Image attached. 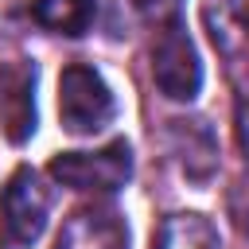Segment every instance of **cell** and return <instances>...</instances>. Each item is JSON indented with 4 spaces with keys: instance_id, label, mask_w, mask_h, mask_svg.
Segmentation results:
<instances>
[{
    "instance_id": "cell-1",
    "label": "cell",
    "mask_w": 249,
    "mask_h": 249,
    "mask_svg": "<svg viewBox=\"0 0 249 249\" xmlns=\"http://www.w3.org/2000/svg\"><path fill=\"white\" fill-rule=\"evenodd\" d=\"M117 101L93 66H66L58 78V117L66 132H97L113 121Z\"/></svg>"
},
{
    "instance_id": "cell-2",
    "label": "cell",
    "mask_w": 249,
    "mask_h": 249,
    "mask_svg": "<svg viewBox=\"0 0 249 249\" xmlns=\"http://www.w3.org/2000/svg\"><path fill=\"white\" fill-rule=\"evenodd\" d=\"M132 171V156L124 140H113L109 148L97 152H66L51 160V175L74 191H117L124 187Z\"/></svg>"
},
{
    "instance_id": "cell-3",
    "label": "cell",
    "mask_w": 249,
    "mask_h": 249,
    "mask_svg": "<svg viewBox=\"0 0 249 249\" xmlns=\"http://www.w3.org/2000/svg\"><path fill=\"white\" fill-rule=\"evenodd\" d=\"M47 214H51V191L39 183V175L31 167H19L4 195H0V226H4V237L12 245H31L43 226H47Z\"/></svg>"
},
{
    "instance_id": "cell-4",
    "label": "cell",
    "mask_w": 249,
    "mask_h": 249,
    "mask_svg": "<svg viewBox=\"0 0 249 249\" xmlns=\"http://www.w3.org/2000/svg\"><path fill=\"white\" fill-rule=\"evenodd\" d=\"M152 78L156 86L175 97V101H191L202 86V66H198V54H195V43L183 27H167L160 31L156 39V51H152Z\"/></svg>"
},
{
    "instance_id": "cell-5",
    "label": "cell",
    "mask_w": 249,
    "mask_h": 249,
    "mask_svg": "<svg viewBox=\"0 0 249 249\" xmlns=\"http://www.w3.org/2000/svg\"><path fill=\"white\" fill-rule=\"evenodd\" d=\"M54 249H128V230L113 210H74L62 222Z\"/></svg>"
},
{
    "instance_id": "cell-6",
    "label": "cell",
    "mask_w": 249,
    "mask_h": 249,
    "mask_svg": "<svg viewBox=\"0 0 249 249\" xmlns=\"http://www.w3.org/2000/svg\"><path fill=\"white\" fill-rule=\"evenodd\" d=\"M35 70L27 66H0V117L12 144L27 140L35 128Z\"/></svg>"
},
{
    "instance_id": "cell-7",
    "label": "cell",
    "mask_w": 249,
    "mask_h": 249,
    "mask_svg": "<svg viewBox=\"0 0 249 249\" xmlns=\"http://www.w3.org/2000/svg\"><path fill=\"white\" fill-rule=\"evenodd\" d=\"M31 19L58 35H82L93 23V0H31Z\"/></svg>"
},
{
    "instance_id": "cell-8",
    "label": "cell",
    "mask_w": 249,
    "mask_h": 249,
    "mask_svg": "<svg viewBox=\"0 0 249 249\" xmlns=\"http://www.w3.org/2000/svg\"><path fill=\"white\" fill-rule=\"evenodd\" d=\"M152 249H218V233L198 214H175L160 226Z\"/></svg>"
},
{
    "instance_id": "cell-9",
    "label": "cell",
    "mask_w": 249,
    "mask_h": 249,
    "mask_svg": "<svg viewBox=\"0 0 249 249\" xmlns=\"http://www.w3.org/2000/svg\"><path fill=\"white\" fill-rule=\"evenodd\" d=\"M230 214H233L237 230L249 233V179H241V183L230 191Z\"/></svg>"
},
{
    "instance_id": "cell-10",
    "label": "cell",
    "mask_w": 249,
    "mask_h": 249,
    "mask_svg": "<svg viewBox=\"0 0 249 249\" xmlns=\"http://www.w3.org/2000/svg\"><path fill=\"white\" fill-rule=\"evenodd\" d=\"M140 12H148V16H167V12H175V4L179 0H132Z\"/></svg>"
}]
</instances>
